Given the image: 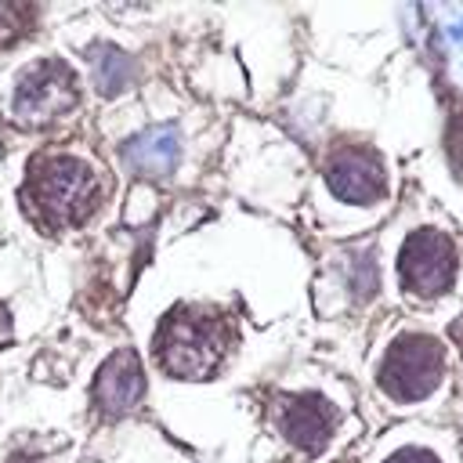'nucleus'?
I'll use <instances>...</instances> for the list:
<instances>
[{"label": "nucleus", "instance_id": "f257e3e1", "mask_svg": "<svg viewBox=\"0 0 463 463\" xmlns=\"http://www.w3.org/2000/svg\"><path fill=\"white\" fill-rule=\"evenodd\" d=\"M98 195V181L94 174L72 159V156H47L33 163L29 184L22 192L29 213L43 224V228H65V224H80Z\"/></svg>", "mask_w": 463, "mask_h": 463}, {"label": "nucleus", "instance_id": "f03ea898", "mask_svg": "<svg viewBox=\"0 0 463 463\" xmlns=\"http://www.w3.org/2000/svg\"><path fill=\"white\" fill-rule=\"evenodd\" d=\"M221 354H224V326L217 318L184 311L170 318L159 333V358H163V369L174 376L199 380L213 373Z\"/></svg>", "mask_w": 463, "mask_h": 463}, {"label": "nucleus", "instance_id": "7ed1b4c3", "mask_svg": "<svg viewBox=\"0 0 463 463\" xmlns=\"http://www.w3.org/2000/svg\"><path fill=\"white\" fill-rule=\"evenodd\" d=\"M438 376H441V351L430 336H416V333L402 336L380 365V387L398 402L430 394Z\"/></svg>", "mask_w": 463, "mask_h": 463}, {"label": "nucleus", "instance_id": "20e7f679", "mask_svg": "<svg viewBox=\"0 0 463 463\" xmlns=\"http://www.w3.org/2000/svg\"><path fill=\"white\" fill-rule=\"evenodd\" d=\"M72 105H76V72L58 58L33 65L14 87V116L22 123H51L65 116Z\"/></svg>", "mask_w": 463, "mask_h": 463}, {"label": "nucleus", "instance_id": "39448f33", "mask_svg": "<svg viewBox=\"0 0 463 463\" xmlns=\"http://www.w3.org/2000/svg\"><path fill=\"white\" fill-rule=\"evenodd\" d=\"M398 271H402V282L416 297H434L456 275V250L441 232H430V228L412 232L402 246Z\"/></svg>", "mask_w": 463, "mask_h": 463}, {"label": "nucleus", "instance_id": "423d86ee", "mask_svg": "<svg viewBox=\"0 0 463 463\" xmlns=\"http://www.w3.org/2000/svg\"><path fill=\"white\" fill-rule=\"evenodd\" d=\"M145 394V376H141V362L134 351H116L98 380H94V402L105 416H123L130 412Z\"/></svg>", "mask_w": 463, "mask_h": 463}, {"label": "nucleus", "instance_id": "0eeeda50", "mask_svg": "<svg viewBox=\"0 0 463 463\" xmlns=\"http://www.w3.org/2000/svg\"><path fill=\"white\" fill-rule=\"evenodd\" d=\"M329 188L340 195V199H351V203H369L380 195V184H383V174H380V159L365 148H340L329 163Z\"/></svg>", "mask_w": 463, "mask_h": 463}, {"label": "nucleus", "instance_id": "6e6552de", "mask_svg": "<svg viewBox=\"0 0 463 463\" xmlns=\"http://www.w3.org/2000/svg\"><path fill=\"white\" fill-rule=\"evenodd\" d=\"M333 423H336V412L322 398H315V394H297L282 409V430L300 449L326 445L329 434H333Z\"/></svg>", "mask_w": 463, "mask_h": 463}, {"label": "nucleus", "instance_id": "1a4fd4ad", "mask_svg": "<svg viewBox=\"0 0 463 463\" xmlns=\"http://www.w3.org/2000/svg\"><path fill=\"white\" fill-rule=\"evenodd\" d=\"M177 152H181V145L170 127H148L127 141L123 159L130 170H137L145 177H166L177 166Z\"/></svg>", "mask_w": 463, "mask_h": 463}, {"label": "nucleus", "instance_id": "9d476101", "mask_svg": "<svg viewBox=\"0 0 463 463\" xmlns=\"http://www.w3.org/2000/svg\"><path fill=\"white\" fill-rule=\"evenodd\" d=\"M90 69H94V83H98L101 94H119L130 83V76H134L130 58L123 51L109 47V43H101V47L90 51Z\"/></svg>", "mask_w": 463, "mask_h": 463}, {"label": "nucleus", "instance_id": "9b49d317", "mask_svg": "<svg viewBox=\"0 0 463 463\" xmlns=\"http://www.w3.org/2000/svg\"><path fill=\"white\" fill-rule=\"evenodd\" d=\"M29 22V11L25 7H11V4H0V43H11Z\"/></svg>", "mask_w": 463, "mask_h": 463}, {"label": "nucleus", "instance_id": "f8f14e48", "mask_svg": "<svg viewBox=\"0 0 463 463\" xmlns=\"http://www.w3.org/2000/svg\"><path fill=\"white\" fill-rule=\"evenodd\" d=\"M351 282H354L358 297H365V293L376 289V271H373V264H369L365 257H358V260L351 264Z\"/></svg>", "mask_w": 463, "mask_h": 463}, {"label": "nucleus", "instance_id": "ddd939ff", "mask_svg": "<svg viewBox=\"0 0 463 463\" xmlns=\"http://www.w3.org/2000/svg\"><path fill=\"white\" fill-rule=\"evenodd\" d=\"M449 152H452V163L463 177V112H452V123H449Z\"/></svg>", "mask_w": 463, "mask_h": 463}, {"label": "nucleus", "instance_id": "4468645a", "mask_svg": "<svg viewBox=\"0 0 463 463\" xmlns=\"http://www.w3.org/2000/svg\"><path fill=\"white\" fill-rule=\"evenodd\" d=\"M387 463H438L430 452H423V449H405V452H398V456H391Z\"/></svg>", "mask_w": 463, "mask_h": 463}]
</instances>
